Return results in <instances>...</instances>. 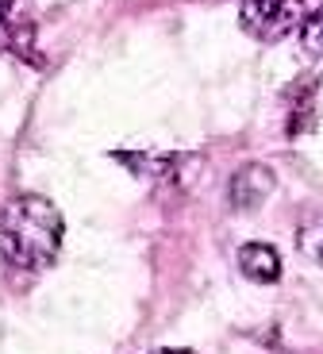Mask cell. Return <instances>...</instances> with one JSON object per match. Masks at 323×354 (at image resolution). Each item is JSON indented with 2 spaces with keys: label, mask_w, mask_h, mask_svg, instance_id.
<instances>
[{
  "label": "cell",
  "mask_w": 323,
  "mask_h": 354,
  "mask_svg": "<svg viewBox=\"0 0 323 354\" xmlns=\"http://www.w3.org/2000/svg\"><path fill=\"white\" fill-rule=\"evenodd\" d=\"M66 223L54 201L39 193H19L0 212V250L24 270H46L62 250Z\"/></svg>",
  "instance_id": "6da1fadb"
},
{
  "label": "cell",
  "mask_w": 323,
  "mask_h": 354,
  "mask_svg": "<svg viewBox=\"0 0 323 354\" xmlns=\"http://www.w3.org/2000/svg\"><path fill=\"white\" fill-rule=\"evenodd\" d=\"M308 19L304 0H243V31L258 43H281Z\"/></svg>",
  "instance_id": "7a4b0ae2"
},
{
  "label": "cell",
  "mask_w": 323,
  "mask_h": 354,
  "mask_svg": "<svg viewBox=\"0 0 323 354\" xmlns=\"http://www.w3.org/2000/svg\"><path fill=\"white\" fill-rule=\"evenodd\" d=\"M277 189V174L262 162H250V166H239L228 181V201L235 212H254L270 201V193Z\"/></svg>",
  "instance_id": "3957f363"
},
{
  "label": "cell",
  "mask_w": 323,
  "mask_h": 354,
  "mask_svg": "<svg viewBox=\"0 0 323 354\" xmlns=\"http://www.w3.org/2000/svg\"><path fill=\"white\" fill-rule=\"evenodd\" d=\"M239 270L254 285H273L281 277V254L270 243H246L239 247Z\"/></svg>",
  "instance_id": "277c9868"
},
{
  "label": "cell",
  "mask_w": 323,
  "mask_h": 354,
  "mask_svg": "<svg viewBox=\"0 0 323 354\" xmlns=\"http://www.w3.org/2000/svg\"><path fill=\"white\" fill-rule=\"evenodd\" d=\"M300 46H304L312 58H323V8L308 12L304 27H300Z\"/></svg>",
  "instance_id": "5b68a950"
},
{
  "label": "cell",
  "mask_w": 323,
  "mask_h": 354,
  "mask_svg": "<svg viewBox=\"0 0 323 354\" xmlns=\"http://www.w3.org/2000/svg\"><path fill=\"white\" fill-rule=\"evenodd\" d=\"M154 354H192V351H185V346H166V351H154Z\"/></svg>",
  "instance_id": "8992f818"
},
{
  "label": "cell",
  "mask_w": 323,
  "mask_h": 354,
  "mask_svg": "<svg viewBox=\"0 0 323 354\" xmlns=\"http://www.w3.org/2000/svg\"><path fill=\"white\" fill-rule=\"evenodd\" d=\"M4 12H8V0H0V16H4Z\"/></svg>",
  "instance_id": "52a82bcc"
}]
</instances>
